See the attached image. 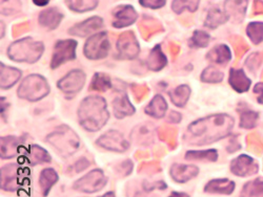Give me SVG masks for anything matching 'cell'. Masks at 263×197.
I'll return each mask as SVG.
<instances>
[{"label": "cell", "instance_id": "obj_1", "mask_svg": "<svg viewBox=\"0 0 263 197\" xmlns=\"http://www.w3.org/2000/svg\"><path fill=\"white\" fill-rule=\"evenodd\" d=\"M234 119L229 115H212L193 122L186 130L184 141L195 146L209 145L231 135Z\"/></svg>", "mask_w": 263, "mask_h": 197}, {"label": "cell", "instance_id": "obj_2", "mask_svg": "<svg viewBox=\"0 0 263 197\" xmlns=\"http://www.w3.org/2000/svg\"><path fill=\"white\" fill-rule=\"evenodd\" d=\"M109 114L106 101L99 96H91L83 99L78 108V119L83 129L96 133L107 122Z\"/></svg>", "mask_w": 263, "mask_h": 197}, {"label": "cell", "instance_id": "obj_3", "mask_svg": "<svg viewBox=\"0 0 263 197\" xmlns=\"http://www.w3.org/2000/svg\"><path fill=\"white\" fill-rule=\"evenodd\" d=\"M47 142L53 146L59 155L68 158L78 150L80 140L75 131L67 125H61L47 137Z\"/></svg>", "mask_w": 263, "mask_h": 197}, {"label": "cell", "instance_id": "obj_4", "mask_svg": "<svg viewBox=\"0 0 263 197\" xmlns=\"http://www.w3.org/2000/svg\"><path fill=\"white\" fill-rule=\"evenodd\" d=\"M43 51H45V47L41 42L26 38L11 45L8 50V56L11 60L16 62L35 63L40 59Z\"/></svg>", "mask_w": 263, "mask_h": 197}, {"label": "cell", "instance_id": "obj_5", "mask_svg": "<svg viewBox=\"0 0 263 197\" xmlns=\"http://www.w3.org/2000/svg\"><path fill=\"white\" fill-rule=\"evenodd\" d=\"M50 93L48 81L40 75H30L23 82L18 89V97L31 102H36Z\"/></svg>", "mask_w": 263, "mask_h": 197}, {"label": "cell", "instance_id": "obj_6", "mask_svg": "<svg viewBox=\"0 0 263 197\" xmlns=\"http://www.w3.org/2000/svg\"><path fill=\"white\" fill-rule=\"evenodd\" d=\"M107 183V179L100 169L90 171L84 177L76 181L73 189L83 193H95L102 190Z\"/></svg>", "mask_w": 263, "mask_h": 197}, {"label": "cell", "instance_id": "obj_7", "mask_svg": "<svg viewBox=\"0 0 263 197\" xmlns=\"http://www.w3.org/2000/svg\"><path fill=\"white\" fill-rule=\"evenodd\" d=\"M109 48L111 46H109L106 32H100L93 35L85 42L83 52L87 59L99 60L107 56Z\"/></svg>", "mask_w": 263, "mask_h": 197}, {"label": "cell", "instance_id": "obj_8", "mask_svg": "<svg viewBox=\"0 0 263 197\" xmlns=\"http://www.w3.org/2000/svg\"><path fill=\"white\" fill-rule=\"evenodd\" d=\"M85 84V74L80 70L71 71L57 83L58 89L67 99H73Z\"/></svg>", "mask_w": 263, "mask_h": 197}, {"label": "cell", "instance_id": "obj_9", "mask_svg": "<svg viewBox=\"0 0 263 197\" xmlns=\"http://www.w3.org/2000/svg\"><path fill=\"white\" fill-rule=\"evenodd\" d=\"M76 48L77 42L75 40H60L58 41L55 48L51 61V68L57 69L63 63L74 60L76 58Z\"/></svg>", "mask_w": 263, "mask_h": 197}, {"label": "cell", "instance_id": "obj_10", "mask_svg": "<svg viewBox=\"0 0 263 197\" xmlns=\"http://www.w3.org/2000/svg\"><path fill=\"white\" fill-rule=\"evenodd\" d=\"M117 51H118V57L120 59H135L139 52V43L134 35V33L132 32H126L123 33L118 41H117Z\"/></svg>", "mask_w": 263, "mask_h": 197}, {"label": "cell", "instance_id": "obj_11", "mask_svg": "<svg viewBox=\"0 0 263 197\" xmlns=\"http://www.w3.org/2000/svg\"><path fill=\"white\" fill-rule=\"evenodd\" d=\"M96 144L101 148L114 152H125L129 147V143L116 130L107 131L97 140Z\"/></svg>", "mask_w": 263, "mask_h": 197}, {"label": "cell", "instance_id": "obj_12", "mask_svg": "<svg viewBox=\"0 0 263 197\" xmlns=\"http://www.w3.org/2000/svg\"><path fill=\"white\" fill-rule=\"evenodd\" d=\"M113 27L116 29L126 28L137 20V12L130 6H120L113 11Z\"/></svg>", "mask_w": 263, "mask_h": 197}, {"label": "cell", "instance_id": "obj_13", "mask_svg": "<svg viewBox=\"0 0 263 197\" xmlns=\"http://www.w3.org/2000/svg\"><path fill=\"white\" fill-rule=\"evenodd\" d=\"M171 177L174 182L178 184H184L196 178L199 173L198 167L193 165L174 164L170 170Z\"/></svg>", "mask_w": 263, "mask_h": 197}, {"label": "cell", "instance_id": "obj_14", "mask_svg": "<svg viewBox=\"0 0 263 197\" xmlns=\"http://www.w3.org/2000/svg\"><path fill=\"white\" fill-rule=\"evenodd\" d=\"M231 171L238 177H248L258 171V165L248 156H240L231 164Z\"/></svg>", "mask_w": 263, "mask_h": 197}, {"label": "cell", "instance_id": "obj_15", "mask_svg": "<svg viewBox=\"0 0 263 197\" xmlns=\"http://www.w3.org/2000/svg\"><path fill=\"white\" fill-rule=\"evenodd\" d=\"M102 26H103L102 19L100 17L95 16L74 26L69 30V33L77 37H86L94 32H97L99 29L102 28Z\"/></svg>", "mask_w": 263, "mask_h": 197}, {"label": "cell", "instance_id": "obj_16", "mask_svg": "<svg viewBox=\"0 0 263 197\" xmlns=\"http://www.w3.org/2000/svg\"><path fill=\"white\" fill-rule=\"evenodd\" d=\"M17 165H7L2 168V189L13 191L19 186V174Z\"/></svg>", "mask_w": 263, "mask_h": 197}, {"label": "cell", "instance_id": "obj_17", "mask_svg": "<svg viewBox=\"0 0 263 197\" xmlns=\"http://www.w3.org/2000/svg\"><path fill=\"white\" fill-rule=\"evenodd\" d=\"M63 18V14L55 8H50L42 11L39 15V24L41 27L48 30H55Z\"/></svg>", "mask_w": 263, "mask_h": 197}, {"label": "cell", "instance_id": "obj_18", "mask_svg": "<svg viewBox=\"0 0 263 197\" xmlns=\"http://www.w3.org/2000/svg\"><path fill=\"white\" fill-rule=\"evenodd\" d=\"M248 0H226L224 12L229 17H233L236 21L245 18L248 9Z\"/></svg>", "mask_w": 263, "mask_h": 197}, {"label": "cell", "instance_id": "obj_19", "mask_svg": "<svg viewBox=\"0 0 263 197\" xmlns=\"http://www.w3.org/2000/svg\"><path fill=\"white\" fill-rule=\"evenodd\" d=\"M0 71H2V75H0V86H2V90L6 91L11 89L21 78V72L19 70L8 67V65H5L4 63H2Z\"/></svg>", "mask_w": 263, "mask_h": 197}, {"label": "cell", "instance_id": "obj_20", "mask_svg": "<svg viewBox=\"0 0 263 197\" xmlns=\"http://www.w3.org/2000/svg\"><path fill=\"white\" fill-rule=\"evenodd\" d=\"M230 84L237 93H246L251 86V80L247 77L242 70H231Z\"/></svg>", "mask_w": 263, "mask_h": 197}, {"label": "cell", "instance_id": "obj_21", "mask_svg": "<svg viewBox=\"0 0 263 197\" xmlns=\"http://www.w3.org/2000/svg\"><path fill=\"white\" fill-rule=\"evenodd\" d=\"M167 63L166 57L164 53L161 50L160 46H156L154 49H153L147 57L146 60V65L148 70L153 72H159L162 69L165 68V65Z\"/></svg>", "mask_w": 263, "mask_h": 197}, {"label": "cell", "instance_id": "obj_22", "mask_svg": "<svg viewBox=\"0 0 263 197\" xmlns=\"http://www.w3.org/2000/svg\"><path fill=\"white\" fill-rule=\"evenodd\" d=\"M113 109L117 119H122L135 114V107L132 105L126 95H122L113 101Z\"/></svg>", "mask_w": 263, "mask_h": 197}, {"label": "cell", "instance_id": "obj_23", "mask_svg": "<svg viewBox=\"0 0 263 197\" xmlns=\"http://www.w3.org/2000/svg\"><path fill=\"white\" fill-rule=\"evenodd\" d=\"M235 189V183L227 180L219 179L213 180L208 183L204 187V191L208 193H216V194H232Z\"/></svg>", "mask_w": 263, "mask_h": 197}, {"label": "cell", "instance_id": "obj_24", "mask_svg": "<svg viewBox=\"0 0 263 197\" xmlns=\"http://www.w3.org/2000/svg\"><path fill=\"white\" fill-rule=\"evenodd\" d=\"M58 182V174L52 168L43 169L39 177V185L43 196L49 195L53 186Z\"/></svg>", "mask_w": 263, "mask_h": 197}, {"label": "cell", "instance_id": "obj_25", "mask_svg": "<svg viewBox=\"0 0 263 197\" xmlns=\"http://www.w3.org/2000/svg\"><path fill=\"white\" fill-rule=\"evenodd\" d=\"M166 109H167V104H166L165 100L160 95H157L156 97H154V99L149 102V104L146 106L144 112H145V114H147L148 116H151L153 118L161 119L165 116Z\"/></svg>", "mask_w": 263, "mask_h": 197}, {"label": "cell", "instance_id": "obj_26", "mask_svg": "<svg viewBox=\"0 0 263 197\" xmlns=\"http://www.w3.org/2000/svg\"><path fill=\"white\" fill-rule=\"evenodd\" d=\"M208 60L215 63V64H227L232 59V52L229 47L221 45L217 46L213 50H211L206 56Z\"/></svg>", "mask_w": 263, "mask_h": 197}, {"label": "cell", "instance_id": "obj_27", "mask_svg": "<svg viewBox=\"0 0 263 197\" xmlns=\"http://www.w3.org/2000/svg\"><path fill=\"white\" fill-rule=\"evenodd\" d=\"M155 130L151 125H141L134 129L133 134H132V139L133 141L137 142L138 144H145L148 145L154 141Z\"/></svg>", "mask_w": 263, "mask_h": 197}, {"label": "cell", "instance_id": "obj_28", "mask_svg": "<svg viewBox=\"0 0 263 197\" xmlns=\"http://www.w3.org/2000/svg\"><path fill=\"white\" fill-rule=\"evenodd\" d=\"M20 140L15 137L2 138V159H12L15 157L20 147Z\"/></svg>", "mask_w": 263, "mask_h": 197}, {"label": "cell", "instance_id": "obj_29", "mask_svg": "<svg viewBox=\"0 0 263 197\" xmlns=\"http://www.w3.org/2000/svg\"><path fill=\"white\" fill-rule=\"evenodd\" d=\"M172 103L177 107H184L191 96V89L187 85H180L168 93Z\"/></svg>", "mask_w": 263, "mask_h": 197}, {"label": "cell", "instance_id": "obj_30", "mask_svg": "<svg viewBox=\"0 0 263 197\" xmlns=\"http://www.w3.org/2000/svg\"><path fill=\"white\" fill-rule=\"evenodd\" d=\"M28 160L30 164L37 165L42 163H50L52 159L47 150L38 145H32L28 151Z\"/></svg>", "mask_w": 263, "mask_h": 197}, {"label": "cell", "instance_id": "obj_31", "mask_svg": "<svg viewBox=\"0 0 263 197\" xmlns=\"http://www.w3.org/2000/svg\"><path fill=\"white\" fill-rule=\"evenodd\" d=\"M229 19V16L226 12H222L219 9H212L208 13L204 26L210 29H216L219 26L226 24Z\"/></svg>", "mask_w": 263, "mask_h": 197}, {"label": "cell", "instance_id": "obj_32", "mask_svg": "<svg viewBox=\"0 0 263 197\" xmlns=\"http://www.w3.org/2000/svg\"><path fill=\"white\" fill-rule=\"evenodd\" d=\"M218 153L215 149L200 150V151H187L185 159L187 161H200V162H216Z\"/></svg>", "mask_w": 263, "mask_h": 197}, {"label": "cell", "instance_id": "obj_33", "mask_svg": "<svg viewBox=\"0 0 263 197\" xmlns=\"http://www.w3.org/2000/svg\"><path fill=\"white\" fill-rule=\"evenodd\" d=\"M112 87V81L109 77L102 73H97L94 75L90 90L96 91V92H106Z\"/></svg>", "mask_w": 263, "mask_h": 197}, {"label": "cell", "instance_id": "obj_34", "mask_svg": "<svg viewBox=\"0 0 263 197\" xmlns=\"http://www.w3.org/2000/svg\"><path fill=\"white\" fill-rule=\"evenodd\" d=\"M99 0H67L69 8L75 12L83 13L92 11L98 6Z\"/></svg>", "mask_w": 263, "mask_h": 197}, {"label": "cell", "instance_id": "obj_35", "mask_svg": "<svg viewBox=\"0 0 263 197\" xmlns=\"http://www.w3.org/2000/svg\"><path fill=\"white\" fill-rule=\"evenodd\" d=\"M241 197H263V180L258 179L248 183L241 193Z\"/></svg>", "mask_w": 263, "mask_h": 197}, {"label": "cell", "instance_id": "obj_36", "mask_svg": "<svg viewBox=\"0 0 263 197\" xmlns=\"http://www.w3.org/2000/svg\"><path fill=\"white\" fill-rule=\"evenodd\" d=\"M200 0H174L172 9L176 14H181L184 10L195 12L198 9Z\"/></svg>", "mask_w": 263, "mask_h": 197}, {"label": "cell", "instance_id": "obj_37", "mask_svg": "<svg viewBox=\"0 0 263 197\" xmlns=\"http://www.w3.org/2000/svg\"><path fill=\"white\" fill-rule=\"evenodd\" d=\"M210 35L202 31H196L194 32L193 36L191 37L189 45L193 49H203L206 48L210 43Z\"/></svg>", "mask_w": 263, "mask_h": 197}, {"label": "cell", "instance_id": "obj_38", "mask_svg": "<svg viewBox=\"0 0 263 197\" xmlns=\"http://www.w3.org/2000/svg\"><path fill=\"white\" fill-rule=\"evenodd\" d=\"M258 121V114L250 111V109H245L240 113V127L246 129H252L256 127Z\"/></svg>", "mask_w": 263, "mask_h": 197}, {"label": "cell", "instance_id": "obj_39", "mask_svg": "<svg viewBox=\"0 0 263 197\" xmlns=\"http://www.w3.org/2000/svg\"><path fill=\"white\" fill-rule=\"evenodd\" d=\"M224 78V75L214 67L205 69L201 74V81L205 83H220Z\"/></svg>", "mask_w": 263, "mask_h": 197}, {"label": "cell", "instance_id": "obj_40", "mask_svg": "<svg viewBox=\"0 0 263 197\" xmlns=\"http://www.w3.org/2000/svg\"><path fill=\"white\" fill-rule=\"evenodd\" d=\"M247 32L248 36L255 45H259V43L263 41V23L250 24L247 29Z\"/></svg>", "mask_w": 263, "mask_h": 197}, {"label": "cell", "instance_id": "obj_41", "mask_svg": "<svg viewBox=\"0 0 263 197\" xmlns=\"http://www.w3.org/2000/svg\"><path fill=\"white\" fill-rule=\"evenodd\" d=\"M262 62V58L261 55L258 53H255L253 55H251L248 60H247V67L249 68L250 71L254 72L255 70H257L259 68V65Z\"/></svg>", "mask_w": 263, "mask_h": 197}, {"label": "cell", "instance_id": "obj_42", "mask_svg": "<svg viewBox=\"0 0 263 197\" xmlns=\"http://www.w3.org/2000/svg\"><path fill=\"white\" fill-rule=\"evenodd\" d=\"M20 7L19 0H2V10L3 14L13 13V8Z\"/></svg>", "mask_w": 263, "mask_h": 197}, {"label": "cell", "instance_id": "obj_43", "mask_svg": "<svg viewBox=\"0 0 263 197\" xmlns=\"http://www.w3.org/2000/svg\"><path fill=\"white\" fill-rule=\"evenodd\" d=\"M165 0H139V4L144 7V8H148V9H160L162 7H164L165 5Z\"/></svg>", "mask_w": 263, "mask_h": 197}, {"label": "cell", "instance_id": "obj_44", "mask_svg": "<svg viewBox=\"0 0 263 197\" xmlns=\"http://www.w3.org/2000/svg\"><path fill=\"white\" fill-rule=\"evenodd\" d=\"M248 145L253 149H257V151L263 150V140L257 135H251L248 137Z\"/></svg>", "mask_w": 263, "mask_h": 197}, {"label": "cell", "instance_id": "obj_45", "mask_svg": "<svg viewBox=\"0 0 263 197\" xmlns=\"http://www.w3.org/2000/svg\"><path fill=\"white\" fill-rule=\"evenodd\" d=\"M89 165H90V162L87 161L86 159H81V160H79V161H77L76 163H75V165L73 166V169H74V172L75 173H79V172H81V171H83L84 169H86L87 167H89Z\"/></svg>", "mask_w": 263, "mask_h": 197}, {"label": "cell", "instance_id": "obj_46", "mask_svg": "<svg viewBox=\"0 0 263 197\" xmlns=\"http://www.w3.org/2000/svg\"><path fill=\"white\" fill-rule=\"evenodd\" d=\"M256 94H258V102L260 104H263V82L262 83H258L255 86V91Z\"/></svg>", "mask_w": 263, "mask_h": 197}, {"label": "cell", "instance_id": "obj_47", "mask_svg": "<svg viewBox=\"0 0 263 197\" xmlns=\"http://www.w3.org/2000/svg\"><path fill=\"white\" fill-rule=\"evenodd\" d=\"M181 119L182 118H181L180 114H178L176 112H172L170 114V117H168V122L174 123V124H177V123H179L181 121Z\"/></svg>", "mask_w": 263, "mask_h": 197}, {"label": "cell", "instance_id": "obj_48", "mask_svg": "<svg viewBox=\"0 0 263 197\" xmlns=\"http://www.w3.org/2000/svg\"><path fill=\"white\" fill-rule=\"evenodd\" d=\"M239 148H240V144H238V142H237L236 140H233V141L230 143L229 147H228V151H229V152H235V151H237Z\"/></svg>", "mask_w": 263, "mask_h": 197}, {"label": "cell", "instance_id": "obj_49", "mask_svg": "<svg viewBox=\"0 0 263 197\" xmlns=\"http://www.w3.org/2000/svg\"><path fill=\"white\" fill-rule=\"evenodd\" d=\"M255 13L256 14H260V13H263V3L261 2V0H255Z\"/></svg>", "mask_w": 263, "mask_h": 197}, {"label": "cell", "instance_id": "obj_50", "mask_svg": "<svg viewBox=\"0 0 263 197\" xmlns=\"http://www.w3.org/2000/svg\"><path fill=\"white\" fill-rule=\"evenodd\" d=\"M33 3L38 7H46L50 3V0H33Z\"/></svg>", "mask_w": 263, "mask_h": 197}, {"label": "cell", "instance_id": "obj_51", "mask_svg": "<svg viewBox=\"0 0 263 197\" xmlns=\"http://www.w3.org/2000/svg\"><path fill=\"white\" fill-rule=\"evenodd\" d=\"M168 197H190V196L187 194L181 193V192H173Z\"/></svg>", "mask_w": 263, "mask_h": 197}, {"label": "cell", "instance_id": "obj_52", "mask_svg": "<svg viewBox=\"0 0 263 197\" xmlns=\"http://www.w3.org/2000/svg\"><path fill=\"white\" fill-rule=\"evenodd\" d=\"M100 197H116V196H115V193L111 191V192L105 193L104 195H102V196H100Z\"/></svg>", "mask_w": 263, "mask_h": 197}, {"label": "cell", "instance_id": "obj_53", "mask_svg": "<svg viewBox=\"0 0 263 197\" xmlns=\"http://www.w3.org/2000/svg\"><path fill=\"white\" fill-rule=\"evenodd\" d=\"M135 197H145V196H143L142 194H138L137 196H135Z\"/></svg>", "mask_w": 263, "mask_h": 197}]
</instances>
